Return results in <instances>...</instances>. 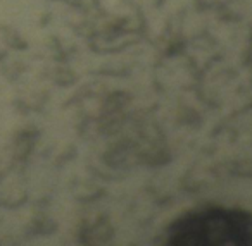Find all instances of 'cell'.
<instances>
[{
  "label": "cell",
  "instance_id": "obj_1",
  "mask_svg": "<svg viewBox=\"0 0 252 246\" xmlns=\"http://www.w3.org/2000/svg\"><path fill=\"white\" fill-rule=\"evenodd\" d=\"M175 246H252V215L231 210H202L190 214L171 227Z\"/></svg>",
  "mask_w": 252,
  "mask_h": 246
}]
</instances>
